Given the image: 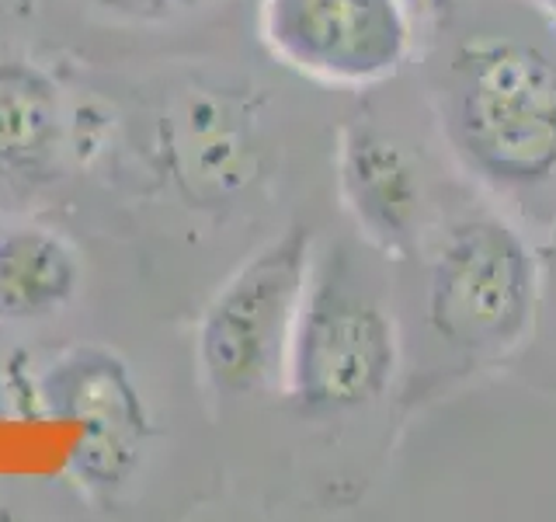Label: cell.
<instances>
[{
    "label": "cell",
    "instance_id": "cell-1",
    "mask_svg": "<svg viewBox=\"0 0 556 522\" xmlns=\"http://www.w3.org/2000/svg\"><path fill=\"white\" fill-rule=\"evenodd\" d=\"M445 133L469 171L497 188H539L556 174V60L521 39L456 52Z\"/></svg>",
    "mask_w": 556,
    "mask_h": 522
},
{
    "label": "cell",
    "instance_id": "cell-2",
    "mask_svg": "<svg viewBox=\"0 0 556 522\" xmlns=\"http://www.w3.org/2000/svg\"><path fill=\"white\" fill-rule=\"evenodd\" d=\"M400 362L396 321L341 244L313 258L289 348L282 394L309 418L369 408L390 390Z\"/></svg>",
    "mask_w": 556,
    "mask_h": 522
},
{
    "label": "cell",
    "instance_id": "cell-3",
    "mask_svg": "<svg viewBox=\"0 0 556 522\" xmlns=\"http://www.w3.org/2000/svg\"><path fill=\"white\" fill-rule=\"evenodd\" d=\"M313 226L292 223L226 278L199 321V365L219 397L286 387L289 348L313 272Z\"/></svg>",
    "mask_w": 556,
    "mask_h": 522
},
{
    "label": "cell",
    "instance_id": "cell-4",
    "mask_svg": "<svg viewBox=\"0 0 556 522\" xmlns=\"http://www.w3.org/2000/svg\"><path fill=\"white\" fill-rule=\"evenodd\" d=\"M539 261L501 216H466L445 234L428 275V324L469 356H504L532 335Z\"/></svg>",
    "mask_w": 556,
    "mask_h": 522
},
{
    "label": "cell",
    "instance_id": "cell-5",
    "mask_svg": "<svg viewBox=\"0 0 556 522\" xmlns=\"http://www.w3.org/2000/svg\"><path fill=\"white\" fill-rule=\"evenodd\" d=\"M261 39L295 74L338 87L390 80L407 63V0H265Z\"/></svg>",
    "mask_w": 556,
    "mask_h": 522
},
{
    "label": "cell",
    "instance_id": "cell-6",
    "mask_svg": "<svg viewBox=\"0 0 556 522\" xmlns=\"http://www.w3.org/2000/svg\"><path fill=\"white\" fill-rule=\"evenodd\" d=\"M52 414L80 425L74 452L77 477L94 487L129 481L147 446V411L139 390L112 352L77 348L42 380Z\"/></svg>",
    "mask_w": 556,
    "mask_h": 522
},
{
    "label": "cell",
    "instance_id": "cell-7",
    "mask_svg": "<svg viewBox=\"0 0 556 522\" xmlns=\"http://www.w3.org/2000/svg\"><path fill=\"white\" fill-rule=\"evenodd\" d=\"M338 191L358 234L387 258L421 237L425 182L414 153L372 122H348L338 139Z\"/></svg>",
    "mask_w": 556,
    "mask_h": 522
},
{
    "label": "cell",
    "instance_id": "cell-8",
    "mask_svg": "<svg viewBox=\"0 0 556 522\" xmlns=\"http://www.w3.org/2000/svg\"><path fill=\"white\" fill-rule=\"evenodd\" d=\"M174 171L199 202L237 199L257 182L261 139L257 122L237 98L199 95L181 104L170 133Z\"/></svg>",
    "mask_w": 556,
    "mask_h": 522
},
{
    "label": "cell",
    "instance_id": "cell-9",
    "mask_svg": "<svg viewBox=\"0 0 556 522\" xmlns=\"http://www.w3.org/2000/svg\"><path fill=\"white\" fill-rule=\"evenodd\" d=\"M60 133L56 84L25 60L0 63V196H25L49 178Z\"/></svg>",
    "mask_w": 556,
    "mask_h": 522
},
{
    "label": "cell",
    "instance_id": "cell-10",
    "mask_svg": "<svg viewBox=\"0 0 556 522\" xmlns=\"http://www.w3.org/2000/svg\"><path fill=\"white\" fill-rule=\"evenodd\" d=\"M77 258L56 234L17 231L0 240V321H39L77 289Z\"/></svg>",
    "mask_w": 556,
    "mask_h": 522
},
{
    "label": "cell",
    "instance_id": "cell-11",
    "mask_svg": "<svg viewBox=\"0 0 556 522\" xmlns=\"http://www.w3.org/2000/svg\"><path fill=\"white\" fill-rule=\"evenodd\" d=\"M139 8H195L205 4V0H132Z\"/></svg>",
    "mask_w": 556,
    "mask_h": 522
},
{
    "label": "cell",
    "instance_id": "cell-12",
    "mask_svg": "<svg viewBox=\"0 0 556 522\" xmlns=\"http://www.w3.org/2000/svg\"><path fill=\"white\" fill-rule=\"evenodd\" d=\"M535 4H539V11H543V14L549 17V22L556 25V0H535Z\"/></svg>",
    "mask_w": 556,
    "mask_h": 522
}]
</instances>
